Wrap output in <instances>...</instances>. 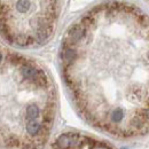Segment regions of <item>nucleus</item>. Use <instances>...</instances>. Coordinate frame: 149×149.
<instances>
[{"label": "nucleus", "instance_id": "f257e3e1", "mask_svg": "<svg viewBox=\"0 0 149 149\" xmlns=\"http://www.w3.org/2000/svg\"><path fill=\"white\" fill-rule=\"evenodd\" d=\"M64 80L80 115L118 138L149 133V15L110 2L67 31Z\"/></svg>", "mask_w": 149, "mask_h": 149}]
</instances>
